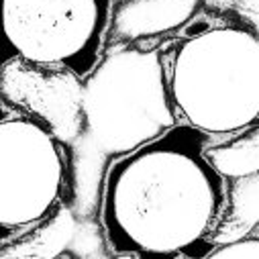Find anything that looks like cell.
Wrapping results in <instances>:
<instances>
[{"mask_svg":"<svg viewBox=\"0 0 259 259\" xmlns=\"http://www.w3.org/2000/svg\"><path fill=\"white\" fill-rule=\"evenodd\" d=\"M210 147V137L178 122L106 167L96 221L110 255H210L231 202L229 180Z\"/></svg>","mask_w":259,"mask_h":259,"instance_id":"cell-1","label":"cell"},{"mask_svg":"<svg viewBox=\"0 0 259 259\" xmlns=\"http://www.w3.org/2000/svg\"><path fill=\"white\" fill-rule=\"evenodd\" d=\"M178 122L163 41L110 45L94 72L80 82L78 131L70 143L72 212L94 217L106 167Z\"/></svg>","mask_w":259,"mask_h":259,"instance_id":"cell-2","label":"cell"},{"mask_svg":"<svg viewBox=\"0 0 259 259\" xmlns=\"http://www.w3.org/2000/svg\"><path fill=\"white\" fill-rule=\"evenodd\" d=\"M180 122L231 141L259 124V29L245 17H196L163 41Z\"/></svg>","mask_w":259,"mask_h":259,"instance_id":"cell-3","label":"cell"},{"mask_svg":"<svg viewBox=\"0 0 259 259\" xmlns=\"http://www.w3.org/2000/svg\"><path fill=\"white\" fill-rule=\"evenodd\" d=\"M70 143L41 114L3 100L0 245L35 235L70 206Z\"/></svg>","mask_w":259,"mask_h":259,"instance_id":"cell-4","label":"cell"},{"mask_svg":"<svg viewBox=\"0 0 259 259\" xmlns=\"http://www.w3.org/2000/svg\"><path fill=\"white\" fill-rule=\"evenodd\" d=\"M3 66L88 78L110 47L112 0H0Z\"/></svg>","mask_w":259,"mask_h":259,"instance_id":"cell-5","label":"cell"},{"mask_svg":"<svg viewBox=\"0 0 259 259\" xmlns=\"http://www.w3.org/2000/svg\"><path fill=\"white\" fill-rule=\"evenodd\" d=\"M204 0H112L114 43H159L202 15Z\"/></svg>","mask_w":259,"mask_h":259,"instance_id":"cell-6","label":"cell"},{"mask_svg":"<svg viewBox=\"0 0 259 259\" xmlns=\"http://www.w3.org/2000/svg\"><path fill=\"white\" fill-rule=\"evenodd\" d=\"M208 257L225 259H259V233L251 231L227 241H221L212 247Z\"/></svg>","mask_w":259,"mask_h":259,"instance_id":"cell-7","label":"cell"}]
</instances>
